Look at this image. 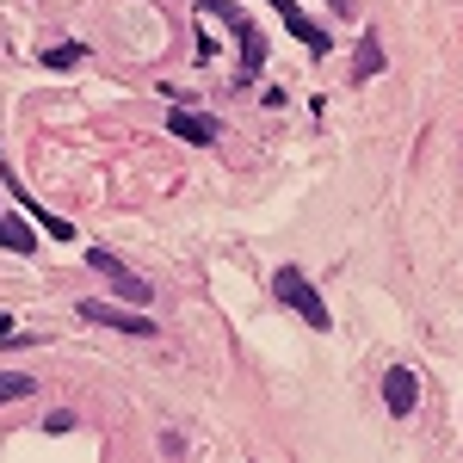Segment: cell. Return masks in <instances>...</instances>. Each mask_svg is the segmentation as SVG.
<instances>
[{"mask_svg": "<svg viewBox=\"0 0 463 463\" xmlns=\"http://www.w3.org/2000/svg\"><path fill=\"white\" fill-rule=\"evenodd\" d=\"M272 290H279V303H290L297 316L309 321V327H334V316H327V303L316 297V285L297 272V266H279V279H272Z\"/></svg>", "mask_w": 463, "mask_h": 463, "instance_id": "6da1fadb", "label": "cell"}, {"mask_svg": "<svg viewBox=\"0 0 463 463\" xmlns=\"http://www.w3.org/2000/svg\"><path fill=\"white\" fill-rule=\"evenodd\" d=\"M266 6L285 19V32H290V37H303V50H309V56H327V50H334V37L321 32V25L309 19V13H303V6H297V0H266Z\"/></svg>", "mask_w": 463, "mask_h": 463, "instance_id": "7a4b0ae2", "label": "cell"}, {"mask_svg": "<svg viewBox=\"0 0 463 463\" xmlns=\"http://www.w3.org/2000/svg\"><path fill=\"white\" fill-rule=\"evenodd\" d=\"M87 266H93V272H106L111 285H118V290H124V297H130V303H148V279H137V272H130V266H124L118 253L93 248V253H87Z\"/></svg>", "mask_w": 463, "mask_h": 463, "instance_id": "3957f363", "label": "cell"}, {"mask_svg": "<svg viewBox=\"0 0 463 463\" xmlns=\"http://www.w3.org/2000/svg\"><path fill=\"white\" fill-rule=\"evenodd\" d=\"M414 402H420V383H414V371H408V364H390V371H383V408H390L395 420H402V414H414Z\"/></svg>", "mask_w": 463, "mask_h": 463, "instance_id": "277c9868", "label": "cell"}, {"mask_svg": "<svg viewBox=\"0 0 463 463\" xmlns=\"http://www.w3.org/2000/svg\"><path fill=\"white\" fill-rule=\"evenodd\" d=\"M74 316L99 321V327H124V334H155V321H148V316H130V309H118V303H80Z\"/></svg>", "mask_w": 463, "mask_h": 463, "instance_id": "5b68a950", "label": "cell"}, {"mask_svg": "<svg viewBox=\"0 0 463 463\" xmlns=\"http://www.w3.org/2000/svg\"><path fill=\"white\" fill-rule=\"evenodd\" d=\"M167 130L185 137V143H216V124H211V118H198V111H167Z\"/></svg>", "mask_w": 463, "mask_h": 463, "instance_id": "8992f818", "label": "cell"}, {"mask_svg": "<svg viewBox=\"0 0 463 463\" xmlns=\"http://www.w3.org/2000/svg\"><path fill=\"white\" fill-rule=\"evenodd\" d=\"M0 248H6V253H32L37 235H32V229H25L13 211H0Z\"/></svg>", "mask_w": 463, "mask_h": 463, "instance_id": "52a82bcc", "label": "cell"}, {"mask_svg": "<svg viewBox=\"0 0 463 463\" xmlns=\"http://www.w3.org/2000/svg\"><path fill=\"white\" fill-rule=\"evenodd\" d=\"M371 74H383V43H377V37H358V50H353V80H371Z\"/></svg>", "mask_w": 463, "mask_h": 463, "instance_id": "ba28073f", "label": "cell"}, {"mask_svg": "<svg viewBox=\"0 0 463 463\" xmlns=\"http://www.w3.org/2000/svg\"><path fill=\"white\" fill-rule=\"evenodd\" d=\"M74 62H87V43H56V50H43V69H74Z\"/></svg>", "mask_w": 463, "mask_h": 463, "instance_id": "9c48e42d", "label": "cell"}, {"mask_svg": "<svg viewBox=\"0 0 463 463\" xmlns=\"http://www.w3.org/2000/svg\"><path fill=\"white\" fill-rule=\"evenodd\" d=\"M32 390H37V383L25 377V371H0V402H25Z\"/></svg>", "mask_w": 463, "mask_h": 463, "instance_id": "30bf717a", "label": "cell"}, {"mask_svg": "<svg viewBox=\"0 0 463 463\" xmlns=\"http://www.w3.org/2000/svg\"><path fill=\"white\" fill-rule=\"evenodd\" d=\"M0 340H13V316H0Z\"/></svg>", "mask_w": 463, "mask_h": 463, "instance_id": "8fae6325", "label": "cell"}]
</instances>
